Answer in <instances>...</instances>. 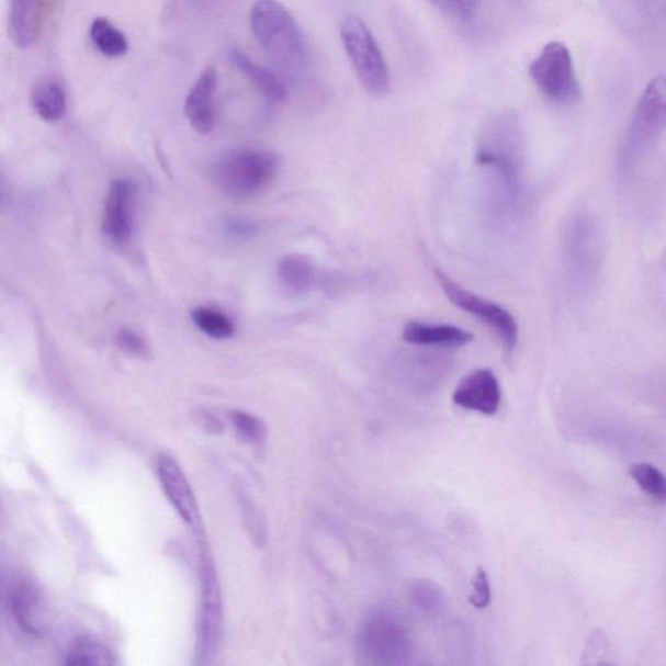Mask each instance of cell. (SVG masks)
I'll use <instances>...</instances> for the list:
<instances>
[{
    "instance_id": "cell-16",
    "label": "cell",
    "mask_w": 666,
    "mask_h": 666,
    "mask_svg": "<svg viewBox=\"0 0 666 666\" xmlns=\"http://www.w3.org/2000/svg\"><path fill=\"white\" fill-rule=\"evenodd\" d=\"M403 338L420 347L460 348L472 342L474 335L458 326L410 321L404 327Z\"/></svg>"
},
{
    "instance_id": "cell-11",
    "label": "cell",
    "mask_w": 666,
    "mask_h": 666,
    "mask_svg": "<svg viewBox=\"0 0 666 666\" xmlns=\"http://www.w3.org/2000/svg\"><path fill=\"white\" fill-rule=\"evenodd\" d=\"M157 474L167 499L170 500L182 522L192 529L199 539L205 537L197 497L181 466L170 454L160 453L157 459Z\"/></svg>"
},
{
    "instance_id": "cell-28",
    "label": "cell",
    "mask_w": 666,
    "mask_h": 666,
    "mask_svg": "<svg viewBox=\"0 0 666 666\" xmlns=\"http://www.w3.org/2000/svg\"><path fill=\"white\" fill-rule=\"evenodd\" d=\"M440 11L460 21H470L478 10V0H429Z\"/></svg>"
},
{
    "instance_id": "cell-21",
    "label": "cell",
    "mask_w": 666,
    "mask_h": 666,
    "mask_svg": "<svg viewBox=\"0 0 666 666\" xmlns=\"http://www.w3.org/2000/svg\"><path fill=\"white\" fill-rule=\"evenodd\" d=\"M89 36L94 47L108 58H123L129 52V41L108 18H95Z\"/></svg>"
},
{
    "instance_id": "cell-13",
    "label": "cell",
    "mask_w": 666,
    "mask_h": 666,
    "mask_svg": "<svg viewBox=\"0 0 666 666\" xmlns=\"http://www.w3.org/2000/svg\"><path fill=\"white\" fill-rule=\"evenodd\" d=\"M453 403L462 409L495 416L500 409L503 392L493 370L481 369L470 373L453 394Z\"/></svg>"
},
{
    "instance_id": "cell-3",
    "label": "cell",
    "mask_w": 666,
    "mask_h": 666,
    "mask_svg": "<svg viewBox=\"0 0 666 666\" xmlns=\"http://www.w3.org/2000/svg\"><path fill=\"white\" fill-rule=\"evenodd\" d=\"M355 647L360 662L368 665H408L415 656L409 630L387 609H375L364 617Z\"/></svg>"
},
{
    "instance_id": "cell-31",
    "label": "cell",
    "mask_w": 666,
    "mask_h": 666,
    "mask_svg": "<svg viewBox=\"0 0 666 666\" xmlns=\"http://www.w3.org/2000/svg\"><path fill=\"white\" fill-rule=\"evenodd\" d=\"M224 233L230 237H250L256 234V226L244 219H229L224 224Z\"/></svg>"
},
{
    "instance_id": "cell-12",
    "label": "cell",
    "mask_w": 666,
    "mask_h": 666,
    "mask_svg": "<svg viewBox=\"0 0 666 666\" xmlns=\"http://www.w3.org/2000/svg\"><path fill=\"white\" fill-rule=\"evenodd\" d=\"M136 189L129 180L112 181L104 202L102 233L112 244H128L133 233Z\"/></svg>"
},
{
    "instance_id": "cell-18",
    "label": "cell",
    "mask_w": 666,
    "mask_h": 666,
    "mask_svg": "<svg viewBox=\"0 0 666 666\" xmlns=\"http://www.w3.org/2000/svg\"><path fill=\"white\" fill-rule=\"evenodd\" d=\"M32 104L42 121L58 123L67 114L68 101L66 90L58 81H42L33 89Z\"/></svg>"
},
{
    "instance_id": "cell-17",
    "label": "cell",
    "mask_w": 666,
    "mask_h": 666,
    "mask_svg": "<svg viewBox=\"0 0 666 666\" xmlns=\"http://www.w3.org/2000/svg\"><path fill=\"white\" fill-rule=\"evenodd\" d=\"M229 59L237 71L247 77L266 100L272 103H282L286 100L289 89H286L284 81L278 75L271 72L270 69L259 66L240 48L230 50Z\"/></svg>"
},
{
    "instance_id": "cell-9",
    "label": "cell",
    "mask_w": 666,
    "mask_h": 666,
    "mask_svg": "<svg viewBox=\"0 0 666 666\" xmlns=\"http://www.w3.org/2000/svg\"><path fill=\"white\" fill-rule=\"evenodd\" d=\"M201 614L197 642L199 665L213 664L219 651L223 635V600L219 578L214 560L206 546H202L201 565Z\"/></svg>"
},
{
    "instance_id": "cell-29",
    "label": "cell",
    "mask_w": 666,
    "mask_h": 666,
    "mask_svg": "<svg viewBox=\"0 0 666 666\" xmlns=\"http://www.w3.org/2000/svg\"><path fill=\"white\" fill-rule=\"evenodd\" d=\"M490 598V584L488 574L483 567L476 571L472 584V594H470V605L476 609H485L489 606Z\"/></svg>"
},
{
    "instance_id": "cell-15",
    "label": "cell",
    "mask_w": 666,
    "mask_h": 666,
    "mask_svg": "<svg viewBox=\"0 0 666 666\" xmlns=\"http://www.w3.org/2000/svg\"><path fill=\"white\" fill-rule=\"evenodd\" d=\"M9 611L18 628L26 636L41 637L44 627L41 625V595L38 588L30 580L19 579L9 594Z\"/></svg>"
},
{
    "instance_id": "cell-2",
    "label": "cell",
    "mask_w": 666,
    "mask_h": 666,
    "mask_svg": "<svg viewBox=\"0 0 666 666\" xmlns=\"http://www.w3.org/2000/svg\"><path fill=\"white\" fill-rule=\"evenodd\" d=\"M666 131V76L652 79L637 101L619 153L621 173L642 163Z\"/></svg>"
},
{
    "instance_id": "cell-33",
    "label": "cell",
    "mask_w": 666,
    "mask_h": 666,
    "mask_svg": "<svg viewBox=\"0 0 666 666\" xmlns=\"http://www.w3.org/2000/svg\"><path fill=\"white\" fill-rule=\"evenodd\" d=\"M193 2H194V3H197V4H202V3H205V2H206V0H193Z\"/></svg>"
},
{
    "instance_id": "cell-1",
    "label": "cell",
    "mask_w": 666,
    "mask_h": 666,
    "mask_svg": "<svg viewBox=\"0 0 666 666\" xmlns=\"http://www.w3.org/2000/svg\"><path fill=\"white\" fill-rule=\"evenodd\" d=\"M251 32L268 58L285 75H298L306 66L303 33L290 11L278 0H257L250 11Z\"/></svg>"
},
{
    "instance_id": "cell-4",
    "label": "cell",
    "mask_w": 666,
    "mask_h": 666,
    "mask_svg": "<svg viewBox=\"0 0 666 666\" xmlns=\"http://www.w3.org/2000/svg\"><path fill=\"white\" fill-rule=\"evenodd\" d=\"M280 160L266 150L241 149L227 154L214 170L221 191L235 200H249L269 188L279 171Z\"/></svg>"
},
{
    "instance_id": "cell-8",
    "label": "cell",
    "mask_w": 666,
    "mask_h": 666,
    "mask_svg": "<svg viewBox=\"0 0 666 666\" xmlns=\"http://www.w3.org/2000/svg\"><path fill=\"white\" fill-rule=\"evenodd\" d=\"M567 268L580 284L592 282L605 257V235L600 222L591 213L580 212L572 217L565 234Z\"/></svg>"
},
{
    "instance_id": "cell-25",
    "label": "cell",
    "mask_w": 666,
    "mask_h": 666,
    "mask_svg": "<svg viewBox=\"0 0 666 666\" xmlns=\"http://www.w3.org/2000/svg\"><path fill=\"white\" fill-rule=\"evenodd\" d=\"M631 478L643 493L656 501H666V476L651 464H635L630 467Z\"/></svg>"
},
{
    "instance_id": "cell-20",
    "label": "cell",
    "mask_w": 666,
    "mask_h": 666,
    "mask_svg": "<svg viewBox=\"0 0 666 666\" xmlns=\"http://www.w3.org/2000/svg\"><path fill=\"white\" fill-rule=\"evenodd\" d=\"M280 282L292 293L304 294L311 291L315 280L314 264L305 256H285L278 266Z\"/></svg>"
},
{
    "instance_id": "cell-7",
    "label": "cell",
    "mask_w": 666,
    "mask_h": 666,
    "mask_svg": "<svg viewBox=\"0 0 666 666\" xmlns=\"http://www.w3.org/2000/svg\"><path fill=\"white\" fill-rule=\"evenodd\" d=\"M529 74L546 100L569 106L582 98V88L569 48L553 41L532 60Z\"/></svg>"
},
{
    "instance_id": "cell-27",
    "label": "cell",
    "mask_w": 666,
    "mask_h": 666,
    "mask_svg": "<svg viewBox=\"0 0 666 666\" xmlns=\"http://www.w3.org/2000/svg\"><path fill=\"white\" fill-rule=\"evenodd\" d=\"M229 418L237 437L245 441V443L257 447L264 444L268 431H266V426L261 419L241 410L230 413Z\"/></svg>"
},
{
    "instance_id": "cell-14",
    "label": "cell",
    "mask_w": 666,
    "mask_h": 666,
    "mask_svg": "<svg viewBox=\"0 0 666 666\" xmlns=\"http://www.w3.org/2000/svg\"><path fill=\"white\" fill-rule=\"evenodd\" d=\"M217 71L213 66L203 69L185 98L184 112L192 128L201 135H208L215 128Z\"/></svg>"
},
{
    "instance_id": "cell-32",
    "label": "cell",
    "mask_w": 666,
    "mask_h": 666,
    "mask_svg": "<svg viewBox=\"0 0 666 666\" xmlns=\"http://www.w3.org/2000/svg\"><path fill=\"white\" fill-rule=\"evenodd\" d=\"M200 419L203 429H205L207 432L214 434H221L223 432L222 424L212 415V413H201Z\"/></svg>"
},
{
    "instance_id": "cell-22",
    "label": "cell",
    "mask_w": 666,
    "mask_h": 666,
    "mask_svg": "<svg viewBox=\"0 0 666 666\" xmlns=\"http://www.w3.org/2000/svg\"><path fill=\"white\" fill-rule=\"evenodd\" d=\"M114 655L103 643L91 637H81L69 648L66 665H112Z\"/></svg>"
},
{
    "instance_id": "cell-23",
    "label": "cell",
    "mask_w": 666,
    "mask_h": 666,
    "mask_svg": "<svg viewBox=\"0 0 666 666\" xmlns=\"http://www.w3.org/2000/svg\"><path fill=\"white\" fill-rule=\"evenodd\" d=\"M194 325L214 339L233 338L235 325L226 315L213 308L199 307L192 313Z\"/></svg>"
},
{
    "instance_id": "cell-10",
    "label": "cell",
    "mask_w": 666,
    "mask_h": 666,
    "mask_svg": "<svg viewBox=\"0 0 666 666\" xmlns=\"http://www.w3.org/2000/svg\"><path fill=\"white\" fill-rule=\"evenodd\" d=\"M433 273L434 278L438 279L440 289L444 291L448 300L453 305L473 315L482 324L493 329L499 336L504 348L508 352H513L518 346V340H520V328H518L513 314H510L507 308L499 304L490 303V301L462 289L445 272L434 269Z\"/></svg>"
},
{
    "instance_id": "cell-6",
    "label": "cell",
    "mask_w": 666,
    "mask_h": 666,
    "mask_svg": "<svg viewBox=\"0 0 666 666\" xmlns=\"http://www.w3.org/2000/svg\"><path fill=\"white\" fill-rule=\"evenodd\" d=\"M340 37L363 89L376 97L387 94L391 83L387 63L363 20L355 15L343 19Z\"/></svg>"
},
{
    "instance_id": "cell-5",
    "label": "cell",
    "mask_w": 666,
    "mask_h": 666,
    "mask_svg": "<svg viewBox=\"0 0 666 666\" xmlns=\"http://www.w3.org/2000/svg\"><path fill=\"white\" fill-rule=\"evenodd\" d=\"M521 131L511 112H497L483 126L478 162L496 168L510 191L520 184Z\"/></svg>"
},
{
    "instance_id": "cell-30",
    "label": "cell",
    "mask_w": 666,
    "mask_h": 666,
    "mask_svg": "<svg viewBox=\"0 0 666 666\" xmlns=\"http://www.w3.org/2000/svg\"><path fill=\"white\" fill-rule=\"evenodd\" d=\"M115 341L117 347L126 354L133 357H145L147 354V346L142 336L131 331L128 328H123L116 334Z\"/></svg>"
},
{
    "instance_id": "cell-26",
    "label": "cell",
    "mask_w": 666,
    "mask_h": 666,
    "mask_svg": "<svg viewBox=\"0 0 666 666\" xmlns=\"http://www.w3.org/2000/svg\"><path fill=\"white\" fill-rule=\"evenodd\" d=\"M410 599L420 612L434 614L444 606V594L431 580L418 579L410 585Z\"/></svg>"
},
{
    "instance_id": "cell-24",
    "label": "cell",
    "mask_w": 666,
    "mask_h": 666,
    "mask_svg": "<svg viewBox=\"0 0 666 666\" xmlns=\"http://www.w3.org/2000/svg\"><path fill=\"white\" fill-rule=\"evenodd\" d=\"M237 500L240 504L244 523L247 526L249 537L252 543L263 546L268 543V528H266L264 518L261 510L252 503L247 490L241 487L236 488Z\"/></svg>"
},
{
    "instance_id": "cell-19",
    "label": "cell",
    "mask_w": 666,
    "mask_h": 666,
    "mask_svg": "<svg viewBox=\"0 0 666 666\" xmlns=\"http://www.w3.org/2000/svg\"><path fill=\"white\" fill-rule=\"evenodd\" d=\"M38 0H11L10 36L20 48L31 46L36 36Z\"/></svg>"
}]
</instances>
